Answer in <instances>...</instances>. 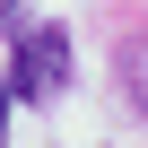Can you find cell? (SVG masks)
<instances>
[{
  "instance_id": "cell-1",
  "label": "cell",
  "mask_w": 148,
  "mask_h": 148,
  "mask_svg": "<svg viewBox=\"0 0 148 148\" xmlns=\"http://www.w3.org/2000/svg\"><path fill=\"white\" fill-rule=\"evenodd\" d=\"M18 52H9V96L18 105H52L61 87H70V35L44 18V26H26V35H9Z\"/></svg>"
},
{
  "instance_id": "cell-2",
  "label": "cell",
  "mask_w": 148,
  "mask_h": 148,
  "mask_svg": "<svg viewBox=\"0 0 148 148\" xmlns=\"http://www.w3.org/2000/svg\"><path fill=\"white\" fill-rule=\"evenodd\" d=\"M113 70H122V96H131V113H148V35H131Z\"/></svg>"
},
{
  "instance_id": "cell-3",
  "label": "cell",
  "mask_w": 148,
  "mask_h": 148,
  "mask_svg": "<svg viewBox=\"0 0 148 148\" xmlns=\"http://www.w3.org/2000/svg\"><path fill=\"white\" fill-rule=\"evenodd\" d=\"M9 105H18V96H9V87H0V148H9Z\"/></svg>"
},
{
  "instance_id": "cell-4",
  "label": "cell",
  "mask_w": 148,
  "mask_h": 148,
  "mask_svg": "<svg viewBox=\"0 0 148 148\" xmlns=\"http://www.w3.org/2000/svg\"><path fill=\"white\" fill-rule=\"evenodd\" d=\"M0 35H18V0H0Z\"/></svg>"
}]
</instances>
